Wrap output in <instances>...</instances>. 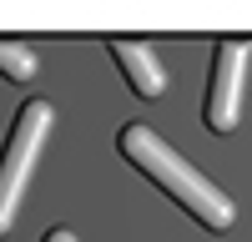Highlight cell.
Listing matches in <instances>:
<instances>
[{"label": "cell", "instance_id": "obj_2", "mask_svg": "<svg viewBox=\"0 0 252 242\" xmlns=\"http://www.w3.org/2000/svg\"><path fill=\"white\" fill-rule=\"evenodd\" d=\"M51 101H26L20 106V121L10 131V147H5V161H0V227L15 222V207H20V192L40 161V147H46V131H51Z\"/></svg>", "mask_w": 252, "mask_h": 242}, {"label": "cell", "instance_id": "obj_5", "mask_svg": "<svg viewBox=\"0 0 252 242\" xmlns=\"http://www.w3.org/2000/svg\"><path fill=\"white\" fill-rule=\"evenodd\" d=\"M0 66H5L10 81H31L35 76V56H31V46H20V40H0Z\"/></svg>", "mask_w": 252, "mask_h": 242}, {"label": "cell", "instance_id": "obj_1", "mask_svg": "<svg viewBox=\"0 0 252 242\" xmlns=\"http://www.w3.org/2000/svg\"><path fill=\"white\" fill-rule=\"evenodd\" d=\"M121 151H126V161H136V167L157 182L161 192H172L187 212H192L202 227H212V232H227L237 222V207L227 202V192L222 187H212L192 161H182L166 141L146 126V121H131V126H121Z\"/></svg>", "mask_w": 252, "mask_h": 242}, {"label": "cell", "instance_id": "obj_6", "mask_svg": "<svg viewBox=\"0 0 252 242\" xmlns=\"http://www.w3.org/2000/svg\"><path fill=\"white\" fill-rule=\"evenodd\" d=\"M46 242H76V237H71L66 227H56V232H46Z\"/></svg>", "mask_w": 252, "mask_h": 242}, {"label": "cell", "instance_id": "obj_4", "mask_svg": "<svg viewBox=\"0 0 252 242\" xmlns=\"http://www.w3.org/2000/svg\"><path fill=\"white\" fill-rule=\"evenodd\" d=\"M111 56H116V66L131 76L136 96H161L166 91V71L152 56V46H141V40H111Z\"/></svg>", "mask_w": 252, "mask_h": 242}, {"label": "cell", "instance_id": "obj_3", "mask_svg": "<svg viewBox=\"0 0 252 242\" xmlns=\"http://www.w3.org/2000/svg\"><path fill=\"white\" fill-rule=\"evenodd\" d=\"M242 76H247V40H222L212 66V96H207V126L232 131L242 111Z\"/></svg>", "mask_w": 252, "mask_h": 242}]
</instances>
